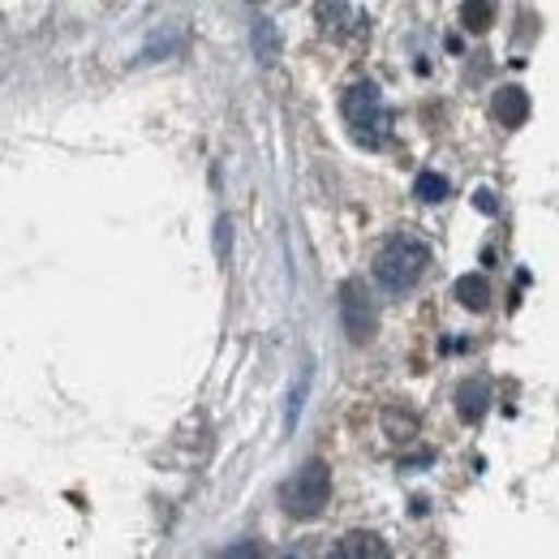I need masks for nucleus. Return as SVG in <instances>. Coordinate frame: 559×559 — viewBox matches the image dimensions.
Listing matches in <instances>:
<instances>
[{
  "label": "nucleus",
  "mask_w": 559,
  "mask_h": 559,
  "mask_svg": "<svg viewBox=\"0 0 559 559\" xmlns=\"http://www.w3.org/2000/svg\"><path fill=\"white\" fill-rule=\"evenodd\" d=\"M474 207L487 211V215H495V207H499V203H495V194H490V190H478V194H474Z\"/></svg>",
  "instance_id": "13"
},
{
  "label": "nucleus",
  "mask_w": 559,
  "mask_h": 559,
  "mask_svg": "<svg viewBox=\"0 0 559 559\" xmlns=\"http://www.w3.org/2000/svg\"><path fill=\"white\" fill-rule=\"evenodd\" d=\"M487 405H490L487 379H469V383H461V392H456V409H461V418L478 421L483 414H487Z\"/></svg>",
  "instance_id": "7"
},
{
  "label": "nucleus",
  "mask_w": 559,
  "mask_h": 559,
  "mask_svg": "<svg viewBox=\"0 0 559 559\" xmlns=\"http://www.w3.org/2000/svg\"><path fill=\"white\" fill-rule=\"evenodd\" d=\"M426 267H430V246L414 233H396V237H388V246L374 259V280L388 293H409L426 276Z\"/></svg>",
  "instance_id": "1"
},
{
  "label": "nucleus",
  "mask_w": 559,
  "mask_h": 559,
  "mask_svg": "<svg viewBox=\"0 0 559 559\" xmlns=\"http://www.w3.org/2000/svg\"><path fill=\"white\" fill-rule=\"evenodd\" d=\"M490 117H495L499 126H508V130L525 126V117H530V95H525L521 86H503V91H495V99H490Z\"/></svg>",
  "instance_id": "5"
},
{
  "label": "nucleus",
  "mask_w": 559,
  "mask_h": 559,
  "mask_svg": "<svg viewBox=\"0 0 559 559\" xmlns=\"http://www.w3.org/2000/svg\"><path fill=\"white\" fill-rule=\"evenodd\" d=\"M461 22H465L474 35L490 31V22H495V9H490V0H465V4H461Z\"/></svg>",
  "instance_id": "11"
},
{
  "label": "nucleus",
  "mask_w": 559,
  "mask_h": 559,
  "mask_svg": "<svg viewBox=\"0 0 559 559\" xmlns=\"http://www.w3.org/2000/svg\"><path fill=\"white\" fill-rule=\"evenodd\" d=\"M341 323H345L353 345L370 341V332H374V306H370V297H366V288L357 280L341 284Z\"/></svg>",
  "instance_id": "4"
},
{
  "label": "nucleus",
  "mask_w": 559,
  "mask_h": 559,
  "mask_svg": "<svg viewBox=\"0 0 559 559\" xmlns=\"http://www.w3.org/2000/svg\"><path fill=\"white\" fill-rule=\"evenodd\" d=\"M336 556L341 559H361V556L383 559L388 556V547H383L374 534H349V538H341V543H336Z\"/></svg>",
  "instance_id": "8"
},
{
  "label": "nucleus",
  "mask_w": 559,
  "mask_h": 559,
  "mask_svg": "<svg viewBox=\"0 0 559 559\" xmlns=\"http://www.w3.org/2000/svg\"><path fill=\"white\" fill-rule=\"evenodd\" d=\"M341 108H345V121H349V134L357 146L379 151L388 142V134H392V112H388V104H383V95H379L374 82H353L349 91H345V99H341Z\"/></svg>",
  "instance_id": "2"
},
{
  "label": "nucleus",
  "mask_w": 559,
  "mask_h": 559,
  "mask_svg": "<svg viewBox=\"0 0 559 559\" xmlns=\"http://www.w3.org/2000/svg\"><path fill=\"white\" fill-rule=\"evenodd\" d=\"M349 22H361V17H353L349 13V0H319V26H323V35H332V39H345L349 31Z\"/></svg>",
  "instance_id": "6"
},
{
  "label": "nucleus",
  "mask_w": 559,
  "mask_h": 559,
  "mask_svg": "<svg viewBox=\"0 0 559 559\" xmlns=\"http://www.w3.org/2000/svg\"><path fill=\"white\" fill-rule=\"evenodd\" d=\"M414 194H418V203H443V199L452 194V186H448V177H443V173H418Z\"/></svg>",
  "instance_id": "10"
},
{
  "label": "nucleus",
  "mask_w": 559,
  "mask_h": 559,
  "mask_svg": "<svg viewBox=\"0 0 559 559\" xmlns=\"http://www.w3.org/2000/svg\"><path fill=\"white\" fill-rule=\"evenodd\" d=\"M280 499L288 516H319L323 503L332 499V469L323 461H310L306 469H297V478L284 483Z\"/></svg>",
  "instance_id": "3"
},
{
  "label": "nucleus",
  "mask_w": 559,
  "mask_h": 559,
  "mask_svg": "<svg viewBox=\"0 0 559 559\" xmlns=\"http://www.w3.org/2000/svg\"><path fill=\"white\" fill-rule=\"evenodd\" d=\"M254 52H259L263 61H276L280 57V35L272 22H259V26H254Z\"/></svg>",
  "instance_id": "12"
},
{
  "label": "nucleus",
  "mask_w": 559,
  "mask_h": 559,
  "mask_svg": "<svg viewBox=\"0 0 559 559\" xmlns=\"http://www.w3.org/2000/svg\"><path fill=\"white\" fill-rule=\"evenodd\" d=\"M456 301H461L465 310H487V306H490L487 276H461V280H456Z\"/></svg>",
  "instance_id": "9"
}]
</instances>
